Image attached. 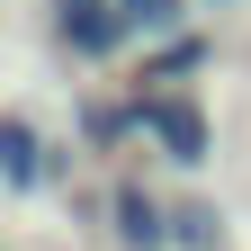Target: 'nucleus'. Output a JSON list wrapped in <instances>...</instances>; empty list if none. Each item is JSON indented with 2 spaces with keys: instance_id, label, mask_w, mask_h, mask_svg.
I'll use <instances>...</instances> for the list:
<instances>
[{
  "instance_id": "obj_7",
  "label": "nucleus",
  "mask_w": 251,
  "mask_h": 251,
  "mask_svg": "<svg viewBox=\"0 0 251 251\" xmlns=\"http://www.w3.org/2000/svg\"><path fill=\"white\" fill-rule=\"evenodd\" d=\"M206 63H215V45H206V36H179V45H162V54H152L144 72H152V90H179V81H198Z\"/></svg>"
},
{
  "instance_id": "obj_9",
  "label": "nucleus",
  "mask_w": 251,
  "mask_h": 251,
  "mask_svg": "<svg viewBox=\"0 0 251 251\" xmlns=\"http://www.w3.org/2000/svg\"><path fill=\"white\" fill-rule=\"evenodd\" d=\"M198 9H233V0H198Z\"/></svg>"
},
{
  "instance_id": "obj_3",
  "label": "nucleus",
  "mask_w": 251,
  "mask_h": 251,
  "mask_svg": "<svg viewBox=\"0 0 251 251\" xmlns=\"http://www.w3.org/2000/svg\"><path fill=\"white\" fill-rule=\"evenodd\" d=\"M54 36L72 45L81 63H108L126 45V9H117V0H54Z\"/></svg>"
},
{
  "instance_id": "obj_2",
  "label": "nucleus",
  "mask_w": 251,
  "mask_h": 251,
  "mask_svg": "<svg viewBox=\"0 0 251 251\" xmlns=\"http://www.w3.org/2000/svg\"><path fill=\"white\" fill-rule=\"evenodd\" d=\"M108 233H117V251H179L171 242V198H152L144 179L108 188Z\"/></svg>"
},
{
  "instance_id": "obj_1",
  "label": "nucleus",
  "mask_w": 251,
  "mask_h": 251,
  "mask_svg": "<svg viewBox=\"0 0 251 251\" xmlns=\"http://www.w3.org/2000/svg\"><path fill=\"white\" fill-rule=\"evenodd\" d=\"M135 117H144V135L162 144L179 171H206L215 162V126H206L198 99H179V90H135Z\"/></svg>"
},
{
  "instance_id": "obj_5",
  "label": "nucleus",
  "mask_w": 251,
  "mask_h": 251,
  "mask_svg": "<svg viewBox=\"0 0 251 251\" xmlns=\"http://www.w3.org/2000/svg\"><path fill=\"white\" fill-rule=\"evenodd\" d=\"M117 9H126V36H144L152 54H162V45L188 36V9H198V0H117Z\"/></svg>"
},
{
  "instance_id": "obj_8",
  "label": "nucleus",
  "mask_w": 251,
  "mask_h": 251,
  "mask_svg": "<svg viewBox=\"0 0 251 251\" xmlns=\"http://www.w3.org/2000/svg\"><path fill=\"white\" fill-rule=\"evenodd\" d=\"M81 135H90V144H126V135H144V117H135V99H126V108L90 99V108H81Z\"/></svg>"
},
{
  "instance_id": "obj_4",
  "label": "nucleus",
  "mask_w": 251,
  "mask_h": 251,
  "mask_svg": "<svg viewBox=\"0 0 251 251\" xmlns=\"http://www.w3.org/2000/svg\"><path fill=\"white\" fill-rule=\"evenodd\" d=\"M0 179H9V198H36L45 188V135H36V117H0Z\"/></svg>"
},
{
  "instance_id": "obj_6",
  "label": "nucleus",
  "mask_w": 251,
  "mask_h": 251,
  "mask_svg": "<svg viewBox=\"0 0 251 251\" xmlns=\"http://www.w3.org/2000/svg\"><path fill=\"white\" fill-rule=\"evenodd\" d=\"M171 242H179V251H225V215H215V198H171Z\"/></svg>"
}]
</instances>
